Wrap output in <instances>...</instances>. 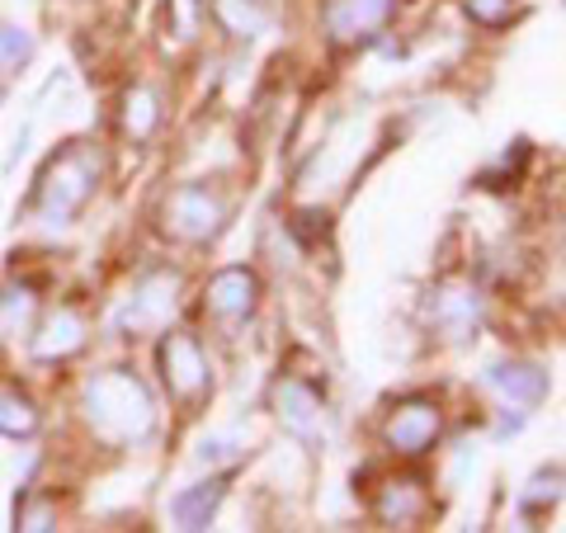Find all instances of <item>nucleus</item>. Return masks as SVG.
<instances>
[{
  "label": "nucleus",
  "instance_id": "obj_8",
  "mask_svg": "<svg viewBox=\"0 0 566 533\" xmlns=\"http://www.w3.org/2000/svg\"><path fill=\"white\" fill-rule=\"evenodd\" d=\"M430 322L439 335H449L453 345H463L482 326V297L472 283H439L430 293Z\"/></svg>",
  "mask_w": 566,
  "mask_h": 533
},
{
  "label": "nucleus",
  "instance_id": "obj_21",
  "mask_svg": "<svg viewBox=\"0 0 566 533\" xmlns=\"http://www.w3.org/2000/svg\"><path fill=\"white\" fill-rule=\"evenodd\" d=\"M33 62V39L20 24L0 20V71H24Z\"/></svg>",
  "mask_w": 566,
  "mask_h": 533
},
{
  "label": "nucleus",
  "instance_id": "obj_11",
  "mask_svg": "<svg viewBox=\"0 0 566 533\" xmlns=\"http://www.w3.org/2000/svg\"><path fill=\"white\" fill-rule=\"evenodd\" d=\"M29 341H33V359L62 364V359H71L76 349H85V322H81L76 307H57L39 331L29 335Z\"/></svg>",
  "mask_w": 566,
  "mask_h": 533
},
{
  "label": "nucleus",
  "instance_id": "obj_10",
  "mask_svg": "<svg viewBox=\"0 0 566 533\" xmlns=\"http://www.w3.org/2000/svg\"><path fill=\"white\" fill-rule=\"evenodd\" d=\"M374 514L387 529H416L430 514V495H424L416 477H387L374 495Z\"/></svg>",
  "mask_w": 566,
  "mask_h": 533
},
{
  "label": "nucleus",
  "instance_id": "obj_23",
  "mask_svg": "<svg viewBox=\"0 0 566 533\" xmlns=\"http://www.w3.org/2000/svg\"><path fill=\"white\" fill-rule=\"evenodd\" d=\"M14 524L29 529V533H43V529H57V505L52 501H29L14 510Z\"/></svg>",
  "mask_w": 566,
  "mask_h": 533
},
{
  "label": "nucleus",
  "instance_id": "obj_14",
  "mask_svg": "<svg viewBox=\"0 0 566 533\" xmlns=\"http://www.w3.org/2000/svg\"><path fill=\"white\" fill-rule=\"evenodd\" d=\"M222 495H227L222 477H208V482H199V487H185L170 501V520L180 529H208L212 514H218V505H222Z\"/></svg>",
  "mask_w": 566,
  "mask_h": 533
},
{
  "label": "nucleus",
  "instance_id": "obj_1",
  "mask_svg": "<svg viewBox=\"0 0 566 533\" xmlns=\"http://www.w3.org/2000/svg\"><path fill=\"white\" fill-rule=\"evenodd\" d=\"M81 416L95 430V439L114 443V449H137L156 435V397L151 387L128 368H104L81 387Z\"/></svg>",
  "mask_w": 566,
  "mask_h": 533
},
{
  "label": "nucleus",
  "instance_id": "obj_18",
  "mask_svg": "<svg viewBox=\"0 0 566 533\" xmlns=\"http://www.w3.org/2000/svg\"><path fill=\"white\" fill-rule=\"evenodd\" d=\"M39 406H33L20 387H6L0 393V435L6 439H33L39 435Z\"/></svg>",
  "mask_w": 566,
  "mask_h": 533
},
{
  "label": "nucleus",
  "instance_id": "obj_5",
  "mask_svg": "<svg viewBox=\"0 0 566 533\" xmlns=\"http://www.w3.org/2000/svg\"><path fill=\"white\" fill-rule=\"evenodd\" d=\"M161 373H166V387L175 401L185 406H199L212 393V368H208V354L203 345L185 331H170L161 341Z\"/></svg>",
  "mask_w": 566,
  "mask_h": 533
},
{
  "label": "nucleus",
  "instance_id": "obj_12",
  "mask_svg": "<svg viewBox=\"0 0 566 533\" xmlns=\"http://www.w3.org/2000/svg\"><path fill=\"white\" fill-rule=\"evenodd\" d=\"M486 387L501 401H515V406H538L547 397V373L538 364H524V359H501L486 368Z\"/></svg>",
  "mask_w": 566,
  "mask_h": 533
},
{
  "label": "nucleus",
  "instance_id": "obj_2",
  "mask_svg": "<svg viewBox=\"0 0 566 533\" xmlns=\"http://www.w3.org/2000/svg\"><path fill=\"white\" fill-rule=\"evenodd\" d=\"M95 185H99V161L76 142V147H66L62 156H52V166L43 170V180H39V218L48 227L71 222L85 203L95 199Z\"/></svg>",
  "mask_w": 566,
  "mask_h": 533
},
{
  "label": "nucleus",
  "instance_id": "obj_16",
  "mask_svg": "<svg viewBox=\"0 0 566 533\" xmlns=\"http://www.w3.org/2000/svg\"><path fill=\"white\" fill-rule=\"evenodd\" d=\"M123 137L128 142H147L156 128H161V95L151 91L147 81H137L123 91Z\"/></svg>",
  "mask_w": 566,
  "mask_h": 533
},
{
  "label": "nucleus",
  "instance_id": "obj_13",
  "mask_svg": "<svg viewBox=\"0 0 566 533\" xmlns=\"http://www.w3.org/2000/svg\"><path fill=\"white\" fill-rule=\"evenodd\" d=\"M274 406H279V420L289 425L297 439H322V397L312 387L283 378L274 387Z\"/></svg>",
  "mask_w": 566,
  "mask_h": 533
},
{
  "label": "nucleus",
  "instance_id": "obj_7",
  "mask_svg": "<svg viewBox=\"0 0 566 533\" xmlns=\"http://www.w3.org/2000/svg\"><path fill=\"white\" fill-rule=\"evenodd\" d=\"M255 302H260V279L251 270H241V264H232V270H218L208 279V289H203V307H208L212 322H222V326L251 322Z\"/></svg>",
  "mask_w": 566,
  "mask_h": 533
},
{
  "label": "nucleus",
  "instance_id": "obj_25",
  "mask_svg": "<svg viewBox=\"0 0 566 533\" xmlns=\"http://www.w3.org/2000/svg\"><path fill=\"white\" fill-rule=\"evenodd\" d=\"M0 104H6V91H0Z\"/></svg>",
  "mask_w": 566,
  "mask_h": 533
},
{
  "label": "nucleus",
  "instance_id": "obj_3",
  "mask_svg": "<svg viewBox=\"0 0 566 533\" xmlns=\"http://www.w3.org/2000/svg\"><path fill=\"white\" fill-rule=\"evenodd\" d=\"M222 222H227V199L212 185H180L166 199V232L175 241L203 245L222 232Z\"/></svg>",
  "mask_w": 566,
  "mask_h": 533
},
{
  "label": "nucleus",
  "instance_id": "obj_20",
  "mask_svg": "<svg viewBox=\"0 0 566 533\" xmlns=\"http://www.w3.org/2000/svg\"><path fill=\"white\" fill-rule=\"evenodd\" d=\"M557 501H562V468H543V472H534V482H528L524 495H520L524 514H543V510H553Z\"/></svg>",
  "mask_w": 566,
  "mask_h": 533
},
{
  "label": "nucleus",
  "instance_id": "obj_22",
  "mask_svg": "<svg viewBox=\"0 0 566 533\" xmlns=\"http://www.w3.org/2000/svg\"><path fill=\"white\" fill-rule=\"evenodd\" d=\"M463 6H468V20L472 24L501 29V24H510V14H515L520 0H463Z\"/></svg>",
  "mask_w": 566,
  "mask_h": 533
},
{
  "label": "nucleus",
  "instance_id": "obj_15",
  "mask_svg": "<svg viewBox=\"0 0 566 533\" xmlns=\"http://www.w3.org/2000/svg\"><path fill=\"white\" fill-rule=\"evenodd\" d=\"M33 316H39V297L29 283H6L0 289V341L20 345L33 335Z\"/></svg>",
  "mask_w": 566,
  "mask_h": 533
},
{
  "label": "nucleus",
  "instance_id": "obj_6",
  "mask_svg": "<svg viewBox=\"0 0 566 533\" xmlns=\"http://www.w3.org/2000/svg\"><path fill=\"white\" fill-rule=\"evenodd\" d=\"M439 430H444V411H439V401L430 397H406L392 406V416L382 420V443L392 453H406V458H420L434 449Z\"/></svg>",
  "mask_w": 566,
  "mask_h": 533
},
{
  "label": "nucleus",
  "instance_id": "obj_17",
  "mask_svg": "<svg viewBox=\"0 0 566 533\" xmlns=\"http://www.w3.org/2000/svg\"><path fill=\"white\" fill-rule=\"evenodd\" d=\"M218 20L227 33H237V39H255V33L270 29V6L264 0H218Z\"/></svg>",
  "mask_w": 566,
  "mask_h": 533
},
{
  "label": "nucleus",
  "instance_id": "obj_9",
  "mask_svg": "<svg viewBox=\"0 0 566 533\" xmlns=\"http://www.w3.org/2000/svg\"><path fill=\"white\" fill-rule=\"evenodd\" d=\"M392 14H397V0H326L322 24L335 43H359L387 29Z\"/></svg>",
  "mask_w": 566,
  "mask_h": 533
},
{
  "label": "nucleus",
  "instance_id": "obj_19",
  "mask_svg": "<svg viewBox=\"0 0 566 533\" xmlns=\"http://www.w3.org/2000/svg\"><path fill=\"white\" fill-rule=\"evenodd\" d=\"M245 458V430H222V435H208L199 443V463L203 468H232Z\"/></svg>",
  "mask_w": 566,
  "mask_h": 533
},
{
  "label": "nucleus",
  "instance_id": "obj_24",
  "mask_svg": "<svg viewBox=\"0 0 566 533\" xmlns=\"http://www.w3.org/2000/svg\"><path fill=\"white\" fill-rule=\"evenodd\" d=\"M170 20H175V33L189 43L193 33H199V14H203V0H166Z\"/></svg>",
  "mask_w": 566,
  "mask_h": 533
},
{
  "label": "nucleus",
  "instance_id": "obj_4",
  "mask_svg": "<svg viewBox=\"0 0 566 533\" xmlns=\"http://www.w3.org/2000/svg\"><path fill=\"white\" fill-rule=\"evenodd\" d=\"M180 312V274L175 270H156L147 274L133 289V297L123 302L118 312V331L123 335H151V331H166Z\"/></svg>",
  "mask_w": 566,
  "mask_h": 533
}]
</instances>
